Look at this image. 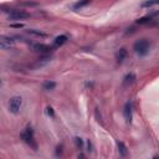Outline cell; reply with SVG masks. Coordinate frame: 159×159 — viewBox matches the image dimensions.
<instances>
[{
	"label": "cell",
	"mask_w": 159,
	"mask_h": 159,
	"mask_svg": "<svg viewBox=\"0 0 159 159\" xmlns=\"http://www.w3.org/2000/svg\"><path fill=\"white\" fill-rule=\"evenodd\" d=\"M134 51L139 56H145L150 50V42L147 39H142L134 43Z\"/></svg>",
	"instance_id": "1"
},
{
	"label": "cell",
	"mask_w": 159,
	"mask_h": 159,
	"mask_svg": "<svg viewBox=\"0 0 159 159\" xmlns=\"http://www.w3.org/2000/svg\"><path fill=\"white\" fill-rule=\"evenodd\" d=\"M21 138L25 143H27L30 147H32L34 149H36V143H35V137H34V130L31 127H27L22 133H21Z\"/></svg>",
	"instance_id": "2"
},
{
	"label": "cell",
	"mask_w": 159,
	"mask_h": 159,
	"mask_svg": "<svg viewBox=\"0 0 159 159\" xmlns=\"http://www.w3.org/2000/svg\"><path fill=\"white\" fill-rule=\"evenodd\" d=\"M21 106H22V98L20 96H14L9 102V111L14 114H17L20 112Z\"/></svg>",
	"instance_id": "3"
},
{
	"label": "cell",
	"mask_w": 159,
	"mask_h": 159,
	"mask_svg": "<svg viewBox=\"0 0 159 159\" xmlns=\"http://www.w3.org/2000/svg\"><path fill=\"white\" fill-rule=\"evenodd\" d=\"M14 46V39L6 35H0V48L1 50H9Z\"/></svg>",
	"instance_id": "4"
},
{
	"label": "cell",
	"mask_w": 159,
	"mask_h": 159,
	"mask_svg": "<svg viewBox=\"0 0 159 159\" xmlns=\"http://www.w3.org/2000/svg\"><path fill=\"white\" fill-rule=\"evenodd\" d=\"M7 16H9L10 20H22V19L29 17L30 15L26 11H22V10H11V11H9Z\"/></svg>",
	"instance_id": "5"
},
{
	"label": "cell",
	"mask_w": 159,
	"mask_h": 159,
	"mask_svg": "<svg viewBox=\"0 0 159 159\" xmlns=\"http://www.w3.org/2000/svg\"><path fill=\"white\" fill-rule=\"evenodd\" d=\"M123 114H124L125 122H127V123H130V122H132V103H130V102H128V103L124 106Z\"/></svg>",
	"instance_id": "6"
},
{
	"label": "cell",
	"mask_w": 159,
	"mask_h": 159,
	"mask_svg": "<svg viewBox=\"0 0 159 159\" xmlns=\"http://www.w3.org/2000/svg\"><path fill=\"white\" fill-rule=\"evenodd\" d=\"M67 40H68V37H67L66 35H60V36H57V37L53 40V46H55V47H60V46H62L63 43H66Z\"/></svg>",
	"instance_id": "7"
},
{
	"label": "cell",
	"mask_w": 159,
	"mask_h": 159,
	"mask_svg": "<svg viewBox=\"0 0 159 159\" xmlns=\"http://www.w3.org/2000/svg\"><path fill=\"white\" fill-rule=\"evenodd\" d=\"M134 81H135V75L130 72V73H128V75L124 76V78H123V86H129Z\"/></svg>",
	"instance_id": "8"
},
{
	"label": "cell",
	"mask_w": 159,
	"mask_h": 159,
	"mask_svg": "<svg viewBox=\"0 0 159 159\" xmlns=\"http://www.w3.org/2000/svg\"><path fill=\"white\" fill-rule=\"evenodd\" d=\"M127 55H128L127 50H125V48H120V50L117 52V55H116V57H117V61H118L119 63H122V62H123V60L127 57Z\"/></svg>",
	"instance_id": "9"
},
{
	"label": "cell",
	"mask_w": 159,
	"mask_h": 159,
	"mask_svg": "<svg viewBox=\"0 0 159 159\" xmlns=\"http://www.w3.org/2000/svg\"><path fill=\"white\" fill-rule=\"evenodd\" d=\"M34 48H35V51H40V52H50V51H51V47H50V46L42 45V43L34 45Z\"/></svg>",
	"instance_id": "10"
},
{
	"label": "cell",
	"mask_w": 159,
	"mask_h": 159,
	"mask_svg": "<svg viewBox=\"0 0 159 159\" xmlns=\"http://www.w3.org/2000/svg\"><path fill=\"white\" fill-rule=\"evenodd\" d=\"M157 14H152V15H147V16H144V17H140V19H138L137 20V24H148V22H150L152 20H154V16H155Z\"/></svg>",
	"instance_id": "11"
},
{
	"label": "cell",
	"mask_w": 159,
	"mask_h": 159,
	"mask_svg": "<svg viewBox=\"0 0 159 159\" xmlns=\"http://www.w3.org/2000/svg\"><path fill=\"white\" fill-rule=\"evenodd\" d=\"M91 1H92V0H80V1H77V2L73 5V10H78V9H82V7L87 6L88 4H91Z\"/></svg>",
	"instance_id": "12"
},
{
	"label": "cell",
	"mask_w": 159,
	"mask_h": 159,
	"mask_svg": "<svg viewBox=\"0 0 159 159\" xmlns=\"http://www.w3.org/2000/svg\"><path fill=\"white\" fill-rule=\"evenodd\" d=\"M27 32L30 35H34V36H37V37H46L47 36V34H45V32H42L40 30H35V29H29Z\"/></svg>",
	"instance_id": "13"
},
{
	"label": "cell",
	"mask_w": 159,
	"mask_h": 159,
	"mask_svg": "<svg viewBox=\"0 0 159 159\" xmlns=\"http://www.w3.org/2000/svg\"><path fill=\"white\" fill-rule=\"evenodd\" d=\"M56 87V83L53 82V81H46L43 84H42V88L45 89V91H51V89H53Z\"/></svg>",
	"instance_id": "14"
},
{
	"label": "cell",
	"mask_w": 159,
	"mask_h": 159,
	"mask_svg": "<svg viewBox=\"0 0 159 159\" xmlns=\"http://www.w3.org/2000/svg\"><path fill=\"white\" fill-rule=\"evenodd\" d=\"M117 144H118V150H119V154L124 157V155L127 154V147H125V144H124L123 142H117Z\"/></svg>",
	"instance_id": "15"
},
{
	"label": "cell",
	"mask_w": 159,
	"mask_h": 159,
	"mask_svg": "<svg viewBox=\"0 0 159 159\" xmlns=\"http://www.w3.org/2000/svg\"><path fill=\"white\" fill-rule=\"evenodd\" d=\"M158 4V0H147L144 2H142V7H150V6H154Z\"/></svg>",
	"instance_id": "16"
},
{
	"label": "cell",
	"mask_w": 159,
	"mask_h": 159,
	"mask_svg": "<svg viewBox=\"0 0 159 159\" xmlns=\"http://www.w3.org/2000/svg\"><path fill=\"white\" fill-rule=\"evenodd\" d=\"M75 144H76V147L78 148V149H82L83 148V140H82V138H80V137H75Z\"/></svg>",
	"instance_id": "17"
},
{
	"label": "cell",
	"mask_w": 159,
	"mask_h": 159,
	"mask_svg": "<svg viewBox=\"0 0 159 159\" xmlns=\"http://www.w3.org/2000/svg\"><path fill=\"white\" fill-rule=\"evenodd\" d=\"M46 113H47L48 116H51V117H55V112H53V108H52V107H50V106L46 108Z\"/></svg>",
	"instance_id": "18"
},
{
	"label": "cell",
	"mask_w": 159,
	"mask_h": 159,
	"mask_svg": "<svg viewBox=\"0 0 159 159\" xmlns=\"http://www.w3.org/2000/svg\"><path fill=\"white\" fill-rule=\"evenodd\" d=\"M11 27H15V29H21V27H24V25H22V24H11Z\"/></svg>",
	"instance_id": "19"
},
{
	"label": "cell",
	"mask_w": 159,
	"mask_h": 159,
	"mask_svg": "<svg viewBox=\"0 0 159 159\" xmlns=\"http://www.w3.org/2000/svg\"><path fill=\"white\" fill-rule=\"evenodd\" d=\"M24 5H27V6H30V5H32V6H35L36 5V2H29V1H25V2H22Z\"/></svg>",
	"instance_id": "20"
},
{
	"label": "cell",
	"mask_w": 159,
	"mask_h": 159,
	"mask_svg": "<svg viewBox=\"0 0 159 159\" xmlns=\"http://www.w3.org/2000/svg\"><path fill=\"white\" fill-rule=\"evenodd\" d=\"M88 150H92V143L88 140Z\"/></svg>",
	"instance_id": "21"
},
{
	"label": "cell",
	"mask_w": 159,
	"mask_h": 159,
	"mask_svg": "<svg viewBox=\"0 0 159 159\" xmlns=\"http://www.w3.org/2000/svg\"><path fill=\"white\" fill-rule=\"evenodd\" d=\"M0 84H1V78H0Z\"/></svg>",
	"instance_id": "22"
}]
</instances>
